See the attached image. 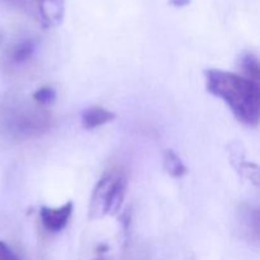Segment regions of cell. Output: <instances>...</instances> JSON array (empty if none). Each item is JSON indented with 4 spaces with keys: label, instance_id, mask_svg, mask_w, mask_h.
Returning a JSON list of instances; mask_svg holds the SVG:
<instances>
[{
    "label": "cell",
    "instance_id": "obj_1",
    "mask_svg": "<svg viewBox=\"0 0 260 260\" xmlns=\"http://www.w3.org/2000/svg\"><path fill=\"white\" fill-rule=\"evenodd\" d=\"M208 93L222 99L241 123L256 127L260 119L259 83L230 71L210 69L205 73Z\"/></svg>",
    "mask_w": 260,
    "mask_h": 260
},
{
    "label": "cell",
    "instance_id": "obj_5",
    "mask_svg": "<svg viewBox=\"0 0 260 260\" xmlns=\"http://www.w3.org/2000/svg\"><path fill=\"white\" fill-rule=\"evenodd\" d=\"M43 27H57L65 15V0H32Z\"/></svg>",
    "mask_w": 260,
    "mask_h": 260
},
{
    "label": "cell",
    "instance_id": "obj_11",
    "mask_svg": "<svg viewBox=\"0 0 260 260\" xmlns=\"http://www.w3.org/2000/svg\"><path fill=\"white\" fill-rule=\"evenodd\" d=\"M0 260H20L14 250L7 243L0 240Z\"/></svg>",
    "mask_w": 260,
    "mask_h": 260
},
{
    "label": "cell",
    "instance_id": "obj_3",
    "mask_svg": "<svg viewBox=\"0 0 260 260\" xmlns=\"http://www.w3.org/2000/svg\"><path fill=\"white\" fill-rule=\"evenodd\" d=\"M50 118L45 112L36 108L7 107L0 111V129L14 139L35 136L48 128Z\"/></svg>",
    "mask_w": 260,
    "mask_h": 260
},
{
    "label": "cell",
    "instance_id": "obj_13",
    "mask_svg": "<svg viewBox=\"0 0 260 260\" xmlns=\"http://www.w3.org/2000/svg\"><path fill=\"white\" fill-rule=\"evenodd\" d=\"M91 260H108L107 258H103V256H99V258H95V259H91Z\"/></svg>",
    "mask_w": 260,
    "mask_h": 260
},
{
    "label": "cell",
    "instance_id": "obj_7",
    "mask_svg": "<svg viewBox=\"0 0 260 260\" xmlns=\"http://www.w3.org/2000/svg\"><path fill=\"white\" fill-rule=\"evenodd\" d=\"M162 164H164L165 172L173 178H182L187 174V168L184 162L180 159L179 155L173 150H165L162 155Z\"/></svg>",
    "mask_w": 260,
    "mask_h": 260
},
{
    "label": "cell",
    "instance_id": "obj_2",
    "mask_svg": "<svg viewBox=\"0 0 260 260\" xmlns=\"http://www.w3.org/2000/svg\"><path fill=\"white\" fill-rule=\"evenodd\" d=\"M127 190V180L118 172L104 174L95 185L89 206V218L96 220L107 215H114L122 207Z\"/></svg>",
    "mask_w": 260,
    "mask_h": 260
},
{
    "label": "cell",
    "instance_id": "obj_10",
    "mask_svg": "<svg viewBox=\"0 0 260 260\" xmlns=\"http://www.w3.org/2000/svg\"><path fill=\"white\" fill-rule=\"evenodd\" d=\"M32 98L40 106H50L55 102L56 91L55 89L50 88V86H43V88H40L33 93Z\"/></svg>",
    "mask_w": 260,
    "mask_h": 260
},
{
    "label": "cell",
    "instance_id": "obj_9",
    "mask_svg": "<svg viewBox=\"0 0 260 260\" xmlns=\"http://www.w3.org/2000/svg\"><path fill=\"white\" fill-rule=\"evenodd\" d=\"M241 69L245 78L259 83V60L254 53H246L241 58Z\"/></svg>",
    "mask_w": 260,
    "mask_h": 260
},
{
    "label": "cell",
    "instance_id": "obj_8",
    "mask_svg": "<svg viewBox=\"0 0 260 260\" xmlns=\"http://www.w3.org/2000/svg\"><path fill=\"white\" fill-rule=\"evenodd\" d=\"M36 51V43L32 40L20 41L13 47L10 52V58L14 63H23L29 60Z\"/></svg>",
    "mask_w": 260,
    "mask_h": 260
},
{
    "label": "cell",
    "instance_id": "obj_4",
    "mask_svg": "<svg viewBox=\"0 0 260 260\" xmlns=\"http://www.w3.org/2000/svg\"><path fill=\"white\" fill-rule=\"evenodd\" d=\"M73 215V202H68L58 208L42 207L40 211L41 221L50 233H60L68 226Z\"/></svg>",
    "mask_w": 260,
    "mask_h": 260
},
{
    "label": "cell",
    "instance_id": "obj_6",
    "mask_svg": "<svg viewBox=\"0 0 260 260\" xmlns=\"http://www.w3.org/2000/svg\"><path fill=\"white\" fill-rule=\"evenodd\" d=\"M114 113L102 107H90L81 113V124L85 129H94L113 121Z\"/></svg>",
    "mask_w": 260,
    "mask_h": 260
},
{
    "label": "cell",
    "instance_id": "obj_12",
    "mask_svg": "<svg viewBox=\"0 0 260 260\" xmlns=\"http://www.w3.org/2000/svg\"><path fill=\"white\" fill-rule=\"evenodd\" d=\"M190 4V0H170V5L175 8H183Z\"/></svg>",
    "mask_w": 260,
    "mask_h": 260
}]
</instances>
